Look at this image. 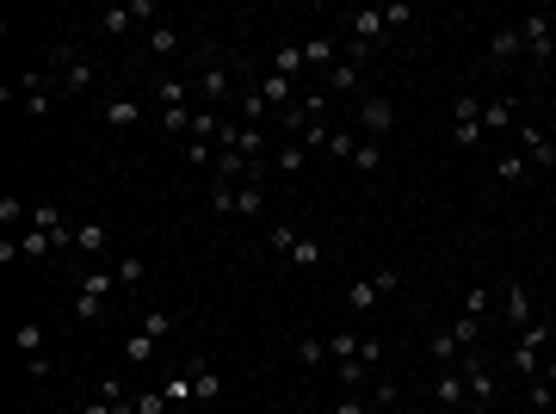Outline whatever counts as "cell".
<instances>
[{
    "label": "cell",
    "instance_id": "56",
    "mask_svg": "<svg viewBox=\"0 0 556 414\" xmlns=\"http://www.w3.org/2000/svg\"><path fill=\"white\" fill-rule=\"evenodd\" d=\"M544 378H551V384H556V365H544Z\"/></svg>",
    "mask_w": 556,
    "mask_h": 414
},
{
    "label": "cell",
    "instance_id": "53",
    "mask_svg": "<svg viewBox=\"0 0 556 414\" xmlns=\"http://www.w3.org/2000/svg\"><path fill=\"white\" fill-rule=\"evenodd\" d=\"M482 142V124H457V148H476Z\"/></svg>",
    "mask_w": 556,
    "mask_h": 414
},
{
    "label": "cell",
    "instance_id": "38",
    "mask_svg": "<svg viewBox=\"0 0 556 414\" xmlns=\"http://www.w3.org/2000/svg\"><path fill=\"white\" fill-rule=\"evenodd\" d=\"M161 396H167L173 409H179V402H192V371H179V378H167V384H161Z\"/></svg>",
    "mask_w": 556,
    "mask_h": 414
},
{
    "label": "cell",
    "instance_id": "17",
    "mask_svg": "<svg viewBox=\"0 0 556 414\" xmlns=\"http://www.w3.org/2000/svg\"><path fill=\"white\" fill-rule=\"evenodd\" d=\"M507 322L513 328H532V291L526 284H507Z\"/></svg>",
    "mask_w": 556,
    "mask_h": 414
},
{
    "label": "cell",
    "instance_id": "10",
    "mask_svg": "<svg viewBox=\"0 0 556 414\" xmlns=\"http://www.w3.org/2000/svg\"><path fill=\"white\" fill-rule=\"evenodd\" d=\"M520 148L532 155V167H556V142L538 131V124H520Z\"/></svg>",
    "mask_w": 556,
    "mask_h": 414
},
{
    "label": "cell",
    "instance_id": "45",
    "mask_svg": "<svg viewBox=\"0 0 556 414\" xmlns=\"http://www.w3.org/2000/svg\"><path fill=\"white\" fill-rule=\"evenodd\" d=\"M457 124H482V100L476 93H457Z\"/></svg>",
    "mask_w": 556,
    "mask_h": 414
},
{
    "label": "cell",
    "instance_id": "23",
    "mask_svg": "<svg viewBox=\"0 0 556 414\" xmlns=\"http://www.w3.org/2000/svg\"><path fill=\"white\" fill-rule=\"evenodd\" d=\"M353 167H359V173H377V167H384V142L359 137V148H353Z\"/></svg>",
    "mask_w": 556,
    "mask_h": 414
},
{
    "label": "cell",
    "instance_id": "21",
    "mask_svg": "<svg viewBox=\"0 0 556 414\" xmlns=\"http://www.w3.org/2000/svg\"><path fill=\"white\" fill-rule=\"evenodd\" d=\"M507 124H520L513 118V100H488L482 106V131H507Z\"/></svg>",
    "mask_w": 556,
    "mask_h": 414
},
{
    "label": "cell",
    "instance_id": "2",
    "mask_svg": "<svg viewBox=\"0 0 556 414\" xmlns=\"http://www.w3.org/2000/svg\"><path fill=\"white\" fill-rule=\"evenodd\" d=\"M396 291H402V273H396V267H377V273H365L353 291H346V303L365 315V309H377V303H384V297H396Z\"/></svg>",
    "mask_w": 556,
    "mask_h": 414
},
{
    "label": "cell",
    "instance_id": "13",
    "mask_svg": "<svg viewBox=\"0 0 556 414\" xmlns=\"http://www.w3.org/2000/svg\"><path fill=\"white\" fill-rule=\"evenodd\" d=\"M520 50H526V37H520V25H501V31L488 37V56H495V62H513Z\"/></svg>",
    "mask_w": 556,
    "mask_h": 414
},
{
    "label": "cell",
    "instance_id": "7",
    "mask_svg": "<svg viewBox=\"0 0 556 414\" xmlns=\"http://www.w3.org/2000/svg\"><path fill=\"white\" fill-rule=\"evenodd\" d=\"M520 37H526V56H532V62H551L556 56V37H551V19H544V12H526V19H520Z\"/></svg>",
    "mask_w": 556,
    "mask_h": 414
},
{
    "label": "cell",
    "instance_id": "52",
    "mask_svg": "<svg viewBox=\"0 0 556 414\" xmlns=\"http://www.w3.org/2000/svg\"><path fill=\"white\" fill-rule=\"evenodd\" d=\"M186 161H192V167H204V161L217 167V155H210V142H192V137H186Z\"/></svg>",
    "mask_w": 556,
    "mask_h": 414
},
{
    "label": "cell",
    "instance_id": "16",
    "mask_svg": "<svg viewBox=\"0 0 556 414\" xmlns=\"http://www.w3.org/2000/svg\"><path fill=\"white\" fill-rule=\"evenodd\" d=\"M235 118H248V124H254V131H260V124H266V118H273V106H266V100H260V87H248V93H242V100H235Z\"/></svg>",
    "mask_w": 556,
    "mask_h": 414
},
{
    "label": "cell",
    "instance_id": "40",
    "mask_svg": "<svg viewBox=\"0 0 556 414\" xmlns=\"http://www.w3.org/2000/svg\"><path fill=\"white\" fill-rule=\"evenodd\" d=\"M426 353H433V359H439V365H451V359H457V353H464V346H457V340H451V334H433V340H426Z\"/></svg>",
    "mask_w": 556,
    "mask_h": 414
},
{
    "label": "cell",
    "instance_id": "14",
    "mask_svg": "<svg viewBox=\"0 0 556 414\" xmlns=\"http://www.w3.org/2000/svg\"><path fill=\"white\" fill-rule=\"evenodd\" d=\"M68 242H75V254H106V242H112V235H106V223H75V235H68Z\"/></svg>",
    "mask_w": 556,
    "mask_h": 414
},
{
    "label": "cell",
    "instance_id": "8",
    "mask_svg": "<svg viewBox=\"0 0 556 414\" xmlns=\"http://www.w3.org/2000/svg\"><path fill=\"white\" fill-rule=\"evenodd\" d=\"M384 31H390V19H384L377 6H359V12L346 19V37H353V44H365V50H377V37H384Z\"/></svg>",
    "mask_w": 556,
    "mask_h": 414
},
{
    "label": "cell",
    "instance_id": "35",
    "mask_svg": "<svg viewBox=\"0 0 556 414\" xmlns=\"http://www.w3.org/2000/svg\"><path fill=\"white\" fill-rule=\"evenodd\" d=\"M148 50H155V56H173V50H179V31H173V25H155V31H148Z\"/></svg>",
    "mask_w": 556,
    "mask_h": 414
},
{
    "label": "cell",
    "instance_id": "37",
    "mask_svg": "<svg viewBox=\"0 0 556 414\" xmlns=\"http://www.w3.org/2000/svg\"><path fill=\"white\" fill-rule=\"evenodd\" d=\"M322 359H328V340L303 334V340H297V365H322Z\"/></svg>",
    "mask_w": 556,
    "mask_h": 414
},
{
    "label": "cell",
    "instance_id": "39",
    "mask_svg": "<svg viewBox=\"0 0 556 414\" xmlns=\"http://www.w3.org/2000/svg\"><path fill=\"white\" fill-rule=\"evenodd\" d=\"M476 328H482V315H457V328H451V340H457V346L470 353V346H476Z\"/></svg>",
    "mask_w": 556,
    "mask_h": 414
},
{
    "label": "cell",
    "instance_id": "4",
    "mask_svg": "<svg viewBox=\"0 0 556 414\" xmlns=\"http://www.w3.org/2000/svg\"><path fill=\"white\" fill-rule=\"evenodd\" d=\"M50 93H56V75H50V68H25V81H19L25 118H50Z\"/></svg>",
    "mask_w": 556,
    "mask_h": 414
},
{
    "label": "cell",
    "instance_id": "28",
    "mask_svg": "<svg viewBox=\"0 0 556 414\" xmlns=\"http://www.w3.org/2000/svg\"><path fill=\"white\" fill-rule=\"evenodd\" d=\"M19 223H31V211L6 192V198H0V229H6V235H19Z\"/></svg>",
    "mask_w": 556,
    "mask_h": 414
},
{
    "label": "cell",
    "instance_id": "20",
    "mask_svg": "<svg viewBox=\"0 0 556 414\" xmlns=\"http://www.w3.org/2000/svg\"><path fill=\"white\" fill-rule=\"evenodd\" d=\"M198 93H204V106H217V100L229 93V68H204V75H198Z\"/></svg>",
    "mask_w": 556,
    "mask_h": 414
},
{
    "label": "cell",
    "instance_id": "42",
    "mask_svg": "<svg viewBox=\"0 0 556 414\" xmlns=\"http://www.w3.org/2000/svg\"><path fill=\"white\" fill-rule=\"evenodd\" d=\"M81 297H99V303H106V297H112V273H87L81 278Z\"/></svg>",
    "mask_w": 556,
    "mask_h": 414
},
{
    "label": "cell",
    "instance_id": "15",
    "mask_svg": "<svg viewBox=\"0 0 556 414\" xmlns=\"http://www.w3.org/2000/svg\"><path fill=\"white\" fill-rule=\"evenodd\" d=\"M192 396H198V402H223V378H217L210 365H198V359H192Z\"/></svg>",
    "mask_w": 556,
    "mask_h": 414
},
{
    "label": "cell",
    "instance_id": "41",
    "mask_svg": "<svg viewBox=\"0 0 556 414\" xmlns=\"http://www.w3.org/2000/svg\"><path fill=\"white\" fill-rule=\"evenodd\" d=\"M365 371H371V365H365V359H340V390H346V396H353V390H359V378H365Z\"/></svg>",
    "mask_w": 556,
    "mask_h": 414
},
{
    "label": "cell",
    "instance_id": "54",
    "mask_svg": "<svg viewBox=\"0 0 556 414\" xmlns=\"http://www.w3.org/2000/svg\"><path fill=\"white\" fill-rule=\"evenodd\" d=\"M334 414H371V409H365L359 396H340V402H334Z\"/></svg>",
    "mask_w": 556,
    "mask_h": 414
},
{
    "label": "cell",
    "instance_id": "9",
    "mask_svg": "<svg viewBox=\"0 0 556 414\" xmlns=\"http://www.w3.org/2000/svg\"><path fill=\"white\" fill-rule=\"evenodd\" d=\"M56 62H62V68H56V81H62V93H87V87H93V62H87L81 50H62Z\"/></svg>",
    "mask_w": 556,
    "mask_h": 414
},
{
    "label": "cell",
    "instance_id": "44",
    "mask_svg": "<svg viewBox=\"0 0 556 414\" xmlns=\"http://www.w3.org/2000/svg\"><path fill=\"white\" fill-rule=\"evenodd\" d=\"M99 25H106V31H112V37H118V31H131V25H137V19H131V6H106V19H99Z\"/></svg>",
    "mask_w": 556,
    "mask_h": 414
},
{
    "label": "cell",
    "instance_id": "29",
    "mask_svg": "<svg viewBox=\"0 0 556 414\" xmlns=\"http://www.w3.org/2000/svg\"><path fill=\"white\" fill-rule=\"evenodd\" d=\"M25 229H50V235H62L68 223H62V211H56V204H31V223H25Z\"/></svg>",
    "mask_w": 556,
    "mask_h": 414
},
{
    "label": "cell",
    "instance_id": "3",
    "mask_svg": "<svg viewBox=\"0 0 556 414\" xmlns=\"http://www.w3.org/2000/svg\"><path fill=\"white\" fill-rule=\"evenodd\" d=\"M12 346H19V359H25V371H31V378H50V353H44V322H31V315H25V322L12 328Z\"/></svg>",
    "mask_w": 556,
    "mask_h": 414
},
{
    "label": "cell",
    "instance_id": "33",
    "mask_svg": "<svg viewBox=\"0 0 556 414\" xmlns=\"http://www.w3.org/2000/svg\"><path fill=\"white\" fill-rule=\"evenodd\" d=\"M526 173H532V167H526L520 155H501V161H495V179H501V186H520Z\"/></svg>",
    "mask_w": 556,
    "mask_h": 414
},
{
    "label": "cell",
    "instance_id": "36",
    "mask_svg": "<svg viewBox=\"0 0 556 414\" xmlns=\"http://www.w3.org/2000/svg\"><path fill=\"white\" fill-rule=\"evenodd\" d=\"M229 211H235V186L210 179V217H229Z\"/></svg>",
    "mask_w": 556,
    "mask_h": 414
},
{
    "label": "cell",
    "instance_id": "32",
    "mask_svg": "<svg viewBox=\"0 0 556 414\" xmlns=\"http://www.w3.org/2000/svg\"><path fill=\"white\" fill-rule=\"evenodd\" d=\"M297 242H303V235H297L290 223H273V229H266V248H273V254H284V260H290V248H297Z\"/></svg>",
    "mask_w": 556,
    "mask_h": 414
},
{
    "label": "cell",
    "instance_id": "12",
    "mask_svg": "<svg viewBox=\"0 0 556 414\" xmlns=\"http://www.w3.org/2000/svg\"><path fill=\"white\" fill-rule=\"evenodd\" d=\"M254 87H260V100H266L273 112H290V106H297V100H290V81H284V75H273V68H266Z\"/></svg>",
    "mask_w": 556,
    "mask_h": 414
},
{
    "label": "cell",
    "instance_id": "25",
    "mask_svg": "<svg viewBox=\"0 0 556 414\" xmlns=\"http://www.w3.org/2000/svg\"><path fill=\"white\" fill-rule=\"evenodd\" d=\"M353 81H359V62H334L328 68V100L334 93H353Z\"/></svg>",
    "mask_w": 556,
    "mask_h": 414
},
{
    "label": "cell",
    "instance_id": "6",
    "mask_svg": "<svg viewBox=\"0 0 556 414\" xmlns=\"http://www.w3.org/2000/svg\"><path fill=\"white\" fill-rule=\"evenodd\" d=\"M359 131H365V137H371V142H384V137H390V131H396V106H390L384 93H371V100L359 106Z\"/></svg>",
    "mask_w": 556,
    "mask_h": 414
},
{
    "label": "cell",
    "instance_id": "18",
    "mask_svg": "<svg viewBox=\"0 0 556 414\" xmlns=\"http://www.w3.org/2000/svg\"><path fill=\"white\" fill-rule=\"evenodd\" d=\"M273 167H278V173H303V167H309V148H303V142H278Z\"/></svg>",
    "mask_w": 556,
    "mask_h": 414
},
{
    "label": "cell",
    "instance_id": "47",
    "mask_svg": "<svg viewBox=\"0 0 556 414\" xmlns=\"http://www.w3.org/2000/svg\"><path fill=\"white\" fill-rule=\"evenodd\" d=\"M142 273H148V267H142L137 254H131V260H118V284H124V291H137V284H142Z\"/></svg>",
    "mask_w": 556,
    "mask_h": 414
},
{
    "label": "cell",
    "instance_id": "51",
    "mask_svg": "<svg viewBox=\"0 0 556 414\" xmlns=\"http://www.w3.org/2000/svg\"><path fill=\"white\" fill-rule=\"evenodd\" d=\"M167 409H173V402H167L161 390H148V396H137V414H167Z\"/></svg>",
    "mask_w": 556,
    "mask_h": 414
},
{
    "label": "cell",
    "instance_id": "30",
    "mask_svg": "<svg viewBox=\"0 0 556 414\" xmlns=\"http://www.w3.org/2000/svg\"><path fill=\"white\" fill-rule=\"evenodd\" d=\"M137 118H142V112H137V100H112V106H106V124H112V131H131Z\"/></svg>",
    "mask_w": 556,
    "mask_h": 414
},
{
    "label": "cell",
    "instance_id": "50",
    "mask_svg": "<svg viewBox=\"0 0 556 414\" xmlns=\"http://www.w3.org/2000/svg\"><path fill=\"white\" fill-rule=\"evenodd\" d=\"M488 309V284H470V297H464V315H482Z\"/></svg>",
    "mask_w": 556,
    "mask_h": 414
},
{
    "label": "cell",
    "instance_id": "49",
    "mask_svg": "<svg viewBox=\"0 0 556 414\" xmlns=\"http://www.w3.org/2000/svg\"><path fill=\"white\" fill-rule=\"evenodd\" d=\"M290 267H322V248H315V242H297V248H290Z\"/></svg>",
    "mask_w": 556,
    "mask_h": 414
},
{
    "label": "cell",
    "instance_id": "55",
    "mask_svg": "<svg viewBox=\"0 0 556 414\" xmlns=\"http://www.w3.org/2000/svg\"><path fill=\"white\" fill-rule=\"evenodd\" d=\"M371 414H396V402H377V409H371Z\"/></svg>",
    "mask_w": 556,
    "mask_h": 414
},
{
    "label": "cell",
    "instance_id": "22",
    "mask_svg": "<svg viewBox=\"0 0 556 414\" xmlns=\"http://www.w3.org/2000/svg\"><path fill=\"white\" fill-rule=\"evenodd\" d=\"M260 204H266V186L242 179V186H235V211H242V217H260Z\"/></svg>",
    "mask_w": 556,
    "mask_h": 414
},
{
    "label": "cell",
    "instance_id": "1",
    "mask_svg": "<svg viewBox=\"0 0 556 414\" xmlns=\"http://www.w3.org/2000/svg\"><path fill=\"white\" fill-rule=\"evenodd\" d=\"M457 371H464V390H470V402H464V409H470V414H488V409H495V365L470 346V353H457Z\"/></svg>",
    "mask_w": 556,
    "mask_h": 414
},
{
    "label": "cell",
    "instance_id": "43",
    "mask_svg": "<svg viewBox=\"0 0 556 414\" xmlns=\"http://www.w3.org/2000/svg\"><path fill=\"white\" fill-rule=\"evenodd\" d=\"M353 148H359L353 131H334V137H328V155H334V161H353Z\"/></svg>",
    "mask_w": 556,
    "mask_h": 414
},
{
    "label": "cell",
    "instance_id": "11",
    "mask_svg": "<svg viewBox=\"0 0 556 414\" xmlns=\"http://www.w3.org/2000/svg\"><path fill=\"white\" fill-rule=\"evenodd\" d=\"M433 402H439V409H464V402H470V390H464V371H439V384H433Z\"/></svg>",
    "mask_w": 556,
    "mask_h": 414
},
{
    "label": "cell",
    "instance_id": "34",
    "mask_svg": "<svg viewBox=\"0 0 556 414\" xmlns=\"http://www.w3.org/2000/svg\"><path fill=\"white\" fill-rule=\"evenodd\" d=\"M359 346H365V340H359V334H346V328H340V334H328V359H359Z\"/></svg>",
    "mask_w": 556,
    "mask_h": 414
},
{
    "label": "cell",
    "instance_id": "5",
    "mask_svg": "<svg viewBox=\"0 0 556 414\" xmlns=\"http://www.w3.org/2000/svg\"><path fill=\"white\" fill-rule=\"evenodd\" d=\"M544 346H551V328H538V322H532V328L520 334V346H513V371H520V378H544V365H538V353H544Z\"/></svg>",
    "mask_w": 556,
    "mask_h": 414
},
{
    "label": "cell",
    "instance_id": "48",
    "mask_svg": "<svg viewBox=\"0 0 556 414\" xmlns=\"http://www.w3.org/2000/svg\"><path fill=\"white\" fill-rule=\"evenodd\" d=\"M532 409H556V384L551 378H532Z\"/></svg>",
    "mask_w": 556,
    "mask_h": 414
},
{
    "label": "cell",
    "instance_id": "19",
    "mask_svg": "<svg viewBox=\"0 0 556 414\" xmlns=\"http://www.w3.org/2000/svg\"><path fill=\"white\" fill-rule=\"evenodd\" d=\"M303 62H315V68H334V62H340V44H334V37H309V44H303Z\"/></svg>",
    "mask_w": 556,
    "mask_h": 414
},
{
    "label": "cell",
    "instance_id": "46",
    "mask_svg": "<svg viewBox=\"0 0 556 414\" xmlns=\"http://www.w3.org/2000/svg\"><path fill=\"white\" fill-rule=\"evenodd\" d=\"M142 334H155V340H167V334H173V315H161V309H148V315H142Z\"/></svg>",
    "mask_w": 556,
    "mask_h": 414
},
{
    "label": "cell",
    "instance_id": "24",
    "mask_svg": "<svg viewBox=\"0 0 556 414\" xmlns=\"http://www.w3.org/2000/svg\"><path fill=\"white\" fill-rule=\"evenodd\" d=\"M155 346H161V340H155V334H131V340H124V359H131V365H148V359H155Z\"/></svg>",
    "mask_w": 556,
    "mask_h": 414
},
{
    "label": "cell",
    "instance_id": "31",
    "mask_svg": "<svg viewBox=\"0 0 556 414\" xmlns=\"http://www.w3.org/2000/svg\"><path fill=\"white\" fill-rule=\"evenodd\" d=\"M297 68H303V44H284L273 56V75H284V81H297Z\"/></svg>",
    "mask_w": 556,
    "mask_h": 414
},
{
    "label": "cell",
    "instance_id": "26",
    "mask_svg": "<svg viewBox=\"0 0 556 414\" xmlns=\"http://www.w3.org/2000/svg\"><path fill=\"white\" fill-rule=\"evenodd\" d=\"M155 100H161V112H167V106H186L192 93H186V81H173V75H161V81H155Z\"/></svg>",
    "mask_w": 556,
    "mask_h": 414
},
{
    "label": "cell",
    "instance_id": "27",
    "mask_svg": "<svg viewBox=\"0 0 556 414\" xmlns=\"http://www.w3.org/2000/svg\"><path fill=\"white\" fill-rule=\"evenodd\" d=\"M192 118H198L192 106H167V112H161V131H167V137H179V131L192 137Z\"/></svg>",
    "mask_w": 556,
    "mask_h": 414
}]
</instances>
